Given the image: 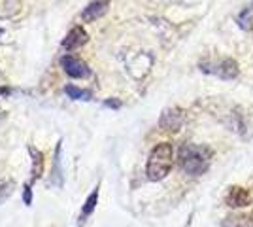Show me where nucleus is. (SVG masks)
<instances>
[{
  "instance_id": "1",
  "label": "nucleus",
  "mask_w": 253,
  "mask_h": 227,
  "mask_svg": "<svg viewBox=\"0 0 253 227\" xmlns=\"http://www.w3.org/2000/svg\"><path fill=\"white\" fill-rule=\"evenodd\" d=\"M213 151L201 144H183L178 151L179 167L191 176H201L210 169Z\"/></svg>"
},
{
  "instance_id": "2",
  "label": "nucleus",
  "mask_w": 253,
  "mask_h": 227,
  "mask_svg": "<svg viewBox=\"0 0 253 227\" xmlns=\"http://www.w3.org/2000/svg\"><path fill=\"white\" fill-rule=\"evenodd\" d=\"M172 165H174V148L169 142H163V144H157L149 153L146 174L151 182H161L169 176Z\"/></svg>"
},
{
  "instance_id": "3",
  "label": "nucleus",
  "mask_w": 253,
  "mask_h": 227,
  "mask_svg": "<svg viewBox=\"0 0 253 227\" xmlns=\"http://www.w3.org/2000/svg\"><path fill=\"white\" fill-rule=\"evenodd\" d=\"M201 70L202 72H206V74H211V76H217L219 80H227V82H231V80H236L238 74H240V68H238V63L231 59V57H208V59H204L201 61Z\"/></svg>"
},
{
  "instance_id": "4",
  "label": "nucleus",
  "mask_w": 253,
  "mask_h": 227,
  "mask_svg": "<svg viewBox=\"0 0 253 227\" xmlns=\"http://www.w3.org/2000/svg\"><path fill=\"white\" fill-rule=\"evenodd\" d=\"M185 121V114L181 108H167L163 114H161V119H159V125L161 129L169 131V133H176V131L181 129Z\"/></svg>"
},
{
  "instance_id": "5",
  "label": "nucleus",
  "mask_w": 253,
  "mask_h": 227,
  "mask_svg": "<svg viewBox=\"0 0 253 227\" xmlns=\"http://www.w3.org/2000/svg\"><path fill=\"white\" fill-rule=\"evenodd\" d=\"M61 65L70 78H89L91 76L89 66L85 65L84 61H80L78 57H72V55H64L61 59Z\"/></svg>"
},
{
  "instance_id": "6",
  "label": "nucleus",
  "mask_w": 253,
  "mask_h": 227,
  "mask_svg": "<svg viewBox=\"0 0 253 227\" xmlns=\"http://www.w3.org/2000/svg\"><path fill=\"white\" fill-rule=\"evenodd\" d=\"M225 203L231 206V208H246V206L252 205V193L240 187V185H232L229 189V193L225 197Z\"/></svg>"
},
{
  "instance_id": "7",
  "label": "nucleus",
  "mask_w": 253,
  "mask_h": 227,
  "mask_svg": "<svg viewBox=\"0 0 253 227\" xmlns=\"http://www.w3.org/2000/svg\"><path fill=\"white\" fill-rule=\"evenodd\" d=\"M87 40H89V36H87V33H85L84 29L82 27H74L63 40V47L66 51H72V49H78L84 44H87Z\"/></svg>"
},
{
  "instance_id": "8",
  "label": "nucleus",
  "mask_w": 253,
  "mask_h": 227,
  "mask_svg": "<svg viewBox=\"0 0 253 227\" xmlns=\"http://www.w3.org/2000/svg\"><path fill=\"white\" fill-rule=\"evenodd\" d=\"M110 2L108 0H95L91 2L84 11H82V19L84 21H96L98 17H102L106 11H108Z\"/></svg>"
},
{
  "instance_id": "9",
  "label": "nucleus",
  "mask_w": 253,
  "mask_h": 227,
  "mask_svg": "<svg viewBox=\"0 0 253 227\" xmlns=\"http://www.w3.org/2000/svg\"><path fill=\"white\" fill-rule=\"evenodd\" d=\"M21 11V0H0V19H11Z\"/></svg>"
},
{
  "instance_id": "10",
  "label": "nucleus",
  "mask_w": 253,
  "mask_h": 227,
  "mask_svg": "<svg viewBox=\"0 0 253 227\" xmlns=\"http://www.w3.org/2000/svg\"><path fill=\"white\" fill-rule=\"evenodd\" d=\"M96 203H98V185L93 189V193L87 197L84 208H82V214H80V222H78V226L82 227L85 222H87V218L91 216V214H93V210L96 208Z\"/></svg>"
},
{
  "instance_id": "11",
  "label": "nucleus",
  "mask_w": 253,
  "mask_h": 227,
  "mask_svg": "<svg viewBox=\"0 0 253 227\" xmlns=\"http://www.w3.org/2000/svg\"><path fill=\"white\" fill-rule=\"evenodd\" d=\"M221 227H253V216L248 214H231L221 222Z\"/></svg>"
},
{
  "instance_id": "12",
  "label": "nucleus",
  "mask_w": 253,
  "mask_h": 227,
  "mask_svg": "<svg viewBox=\"0 0 253 227\" xmlns=\"http://www.w3.org/2000/svg\"><path fill=\"white\" fill-rule=\"evenodd\" d=\"M31 155H32V182L38 180L43 173V155L42 151L31 148Z\"/></svg>"
},
{
  "instance_id": "13",
  "label": "nucleus",
  "mask_w": 253,
  "mask_h": 227,
  "mask_svg": "<svg viewBox=\"0 0 253 227\" xmlns=\"http://www.w3.org/2000/svg\"><path fill=\"white\" fill-rule=\"evenodd\" d=\"M64 93L72 98V100H91V91L80 89V87L76 86H66L64 87Z\"/></svg>"
},
{
  "instance_id": "14",
  "label": "nucleus",
  "mask_w": 253,
  "mask_h": 227,
  "mask_svg": "<svg viewBox=\"0 0 253 227\" xmlns=\"http://www.w3.org/2000/svg\"><path fill=\"white\" fill-rule=\"evenodd\" d=\"M236 23L242 27L244 31H250V29H253V6L244 8V10L240 11V15H238V19H236Z\"/></svg>"
},
{
  "instance_id": "15",
  "label": "nucleus",
  "mask_w": 253,
  "mask_h": 227,
  "mask_svg": "<svg viewBox=\"0 0 253 227\" xmlns=\"http://www.w3.org/2000/svg\"><path fill=\"white\" fill-rule=\"evenodd\" d=\"M32 197H31V184L25 185V205H31Z\"/></svg>"
},
{
  "instance_id": "16",
  "label": "nucleus",
  "mask_w": 253,
  "mask_h": 227,
  "mask_svg": "<svg viewBox=\"0 0 253 227\" xmlns=\"http://www.w3.org/2000/svg\"><path fill=\"white\" fill-rule=\"evenodd\" d=\"M104 104L108 106V108H119V106H121V102H119V100H106Z\"/></svg>"
}]
</instances>
